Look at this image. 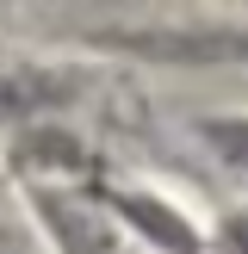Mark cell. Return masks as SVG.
<instances>
[{
  "mask_svg": "<svg viewBox=\"0 0 248 254\" xmlns=\"http://www.w3.org/2000/svg\"><path fill=\"white\" fill-rule=\"evenodd\" d=\"M56 93H62L56 74H0V112H31Z\"/></svg>",
  "mask_w": 248,
  "mask_h": 254,
  "instance_id": "obj_1",
  "label": "cell"
},
{
  "mask_svg": "<svg viewBox=\"0 0 248 254\" xmlns=\"http://www.w3.org/2000/svg\"><path fill=\"white\" fill-rule=\"evenodd\" d=\"M211 136H217V149H223L230 161L248 168V124H211Z\"/></svg>",
  "mask_w": 248,
  "mask_h": 254,
  "instance_id": "obj_2",
  "label": "cell"
}]
</instances>
